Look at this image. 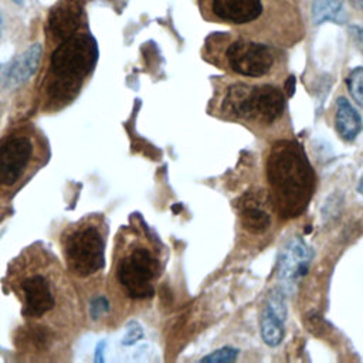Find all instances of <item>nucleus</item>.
Returning <instances> with one entry per match:
<instances>
[{"label": "nucleus", "mask_w": 363, "mask_h": 363, "mask_svg": "<svg viewBox=\"0 0 363 363\" xmlns=\"http://www.w3.org/2000/svg\"><path fill=\"white\" fill-rule=\"evenodd\" d=\"M271 206L284 220L301 216L315 191V172L303 147L291 139L272 143L267 156Z\"/></svg>", "instance_id": "f257e3e1"}, {"label": "nucleus", "mask_w": 363, "mask_h": 363, "mask_svg": "<svg viewBox=\"0 0 363 363\" xmlns=\"http://www.w3.org/2000/svg\"><path fill=\"white\" fill-rule=\"evenodd\" d=\"M98 60L96 41L91 34L75 33L62 40L50 60L47 92L52 102H68L79 91Z\"/></svg>", "instance_id": "f03ea898"}, {"label": "nucleus", "mask_w": 363, "mask_h": 363, "mask_svg": "<svg viewBox=\"0 0 363 363\" xmlns=\"http://www.w3.org/2000/svg\"><path fill=\"white\" fill-rule=\"evenodd\" d=\"M221 109L233 119L269 126L284 115L285 92L271 84H234L225 91Z\"/></svg>", "instance_id": "7ed1b4c3"}, {"label": "nucleus", "mask_w": 363, "mask_h": 363, "mask_svg": "<svg viewBox=\"0 0 363 363\" xmlns=\"http://www.w3.org/2000/svg\"><path fill=\"white\" fill-rule=\"evenodd\" d=\"M62 248L69 271L78 277L96 274L105 264V238L94 223H82L71 228L64 235Z\"/></svg>", "instance_id": "20e7f679"}, {"label": "nucleus", "mask_w": 363, "mask_h": 363, "mask_svg": "<svg viewBox=\"0 0 363 363\" xmlns=\"http://www.w3.org/2000/svg\"><path fill=\"white\" fill-rule=\"evenodd\" d=\"M160 271L156 252L147 245H133L116 267L118 281L132 299H146L155 294L153 282Z\"/></svg>", "instance_id": "39448f33"}, {"label": "nucleus", "mask_w": 363, "mask_h": 363, "mask_svg": "<svg viewBox=\"0 0 363 363\" xmlns=\"http://www.w3.org/2000/svg\"><path fill=\"white\" fill-rule=\"evenodd\" d=\"M224 61L234 74L248 78L269 75L279 61V52L264 43L237 38L227 44Z\"/></svg>", "instance_id": "423d86ee"}, {"label": "nucleus", "mask_w": 363, "mask_h": 363, "mask_svg": "<svg viewBox=\"0 0 363 363\" xmlns=\"http://www.w3.org/2000/svg\"><path fill=\"white\" fill-rule=\"evenodd\" d=\"M34 157V145L30 136L10 135L0 145V187L10 189L21 180Z\"/></svg>", "instance_id": "0eeeda50"}, {"label": "nucleus", "mask_w": 363, "mask_h": 363, "mask_svg": "<svg viewBox=\"0 0 363 363\" xmlns=\"http://www.w3.org/2000/svg\"><path fill=\"white\" fill-rule=\"evenodd\" d=\"M204 10L216 21L250 26L262 18L265 3L264 0H204Z\"/></svg>", "instance_id": "6e6552de"}, {"label": "nucleus", "mask_w": 363, "mask_h": 363, "mask_svg": "<svg viewBox=\"0 0 363 363\" xmlns=\"http://www.w3.org/2000/svg\"><path fill=\"white\" fill-rule=\"evenodd\" d=\"M20 296L23 301V315L27 318H41L55 306V292L50 279L40 272H33L21 278Z\"/></svg>", "instance_id": "1a4fd4ad"}, {"label": "nucleus", "mask_w": 363, "mask_h": 363, "mask_svg": "<svg viewBox=\"0 0 363 363\" xmlns=\"http://www.w3.org/2000/svg\"><path fill=\"white\" fill-rule=\"evenodd\" d=\"M312 255V250L299 237L289 240L278 257V278L285 282H292L303 277L309 268Z\"/></svg>", "instance_id": "9d476101"}, {"label": "nucleus", "mask_w": 363, "mask_h": 363, "mask_svg": "<svg viewBox=\"0 0 363 363\" xmlns=\"http://www.w3.org/2000/svg\"><path fill=\"white\" fill-rule=\"evenodd\" d=\"M43 45L40 43L33 44L18 57H16L10 64L0 69V82L6 88H16L30 79L41 61Z\"/></svg>", "instance_id": "9b49d317"}, {"label": "nucleus", "mask_w": 363, "mask_h": 363, "mask_svg": "<svg viewBox=\"0 0 363 363\" xmlns=\"http://www.w3.org/2000/svg\"><path fill=\"white\" fill-rule=\"evenodd\" d=\"M238 211L242 227L252 234L264 233L271 225V216L267 211V199L262 193H245L238 200Z\"/></svg>", "instance_id": "f8f14e48"}, {"label": "nucleus", "mask_w": 363, "mask_h": 363, "mask_svg": "<svg viewBox=\"0 0 363 363\" xmlns=\"http://www.w3.org/2000/svg\"><path fill=\"white\" fill-rule=\"evenodd\" d=\"M81 7L77 0H61L50 13V30L58 40H65L75 34L79 27Z\"/></svg>", "instance_id": "ddd939ff"}, {"label": "nucleus", "mask_w": 363, "mask_h": 363, "mask_svg": "<svg viewBox=\"0 0 363 363\" xmlns=\"http://www.w3.org/2000/svg\"><path fill=\"white\" fill-rule=\"evenodd\" d=\"M335 125L337 133L345 140H353L362 132V118L345 96H340L336 101Z\"/></svg>", "instance_id": "4468645a"}, {"label": "nucleus", "mask_w": 363, "mask_h": 363, "mask_svg": "<svg viewBox=\"0 0 363 363\" xmlns=\"http://www.w3.org/2000/svg\"><path fill=\"white\" fill-rule=\"evenodd\" d=\"M284 318L277 315L268 305H265L261 318V336L265 345L275 347L284 339Z\"/></svg>", "instance_id": "2eb2a0df"}, {"label": "nucleus", "mask_w": 363, "mask_h": 363, "mask_svg": "<svg viewBox=\"0 0 363 363\" xmlns=\"http://www.w3.org/2000/svg\"><path fill=\"white\" fill-rule=\"evenodd\" d=\"M343 0H312V21L322 24L325 21H336L342 13Z\"/></svg>", "instance_id": "dca6fc26"}, {"label": "nucleus", "mask_w": 363, "mask_h": 363, "mask_svg": "<svg viewBox=\"0 0 363 363\" xmlns=\"http://www.w3.org/2000/svg\"><path fill=\"white\" fill-rule=\"evenodd\" d=\"M18 340L24 347H31V349L40 352V350L47 349V346L50 345L51 336L47 329L33 326V328H28V330L23 332Z\"/></svg>", "instance_id": "f3484780"}, {"label": "nucleus", "mask_w": 363, "mask_h": 363, "mask_svg": "<svg viewBox=\"0 0 363 363\" xmlns=\"http://www.w3.org/2000/svg\"><path fill=\"white\" fill-rule=\"evenodd\" d=\"M346 85L353 101L363 108V67H356L346 78Z\"/></svg>", "instance_id": "a211bd4d"}, {"label": "nucleus", "mask_w": 363, "mask_h": 363, "mask_svg": "<svg viewBox=\"0 0 363 363\" xmlns=\"http://www.w3.org/2000/svg\"><path fill=\"white\" fill-rule=\"evenodd\" d=\"M237 354H238L237 349L225 346V347L217 349V350L211 352L210 354L204 356L201 359V362L203 363H230L237 359Z\"/></svg>", "instance_id": "6ab92c4d"}, {"label": "nucleus", "mask_w": 363, "mask_h": 363, "mask_svg": "<svg viewBox=\"0 0 363 363\" xmlns=\"http://www.w3.org/2000/svg\"><path fill=\"white\" fill-rule=\"evenodd\" d=\"M108 311V301L104 296H98L91 302V315L94 319L99 318L102 313Z\"/></svg>", "instance_id": "aec40b11"}, {"label": "nucleus", "mask_w": 363, "mask_h": 363, "mask_svg": "<svg viewBox=\"0 0 363 363\" xmlns=\"http://www.w3.org/2000/svg\"><path fill=\"white\" fill-rule=\"evenodd\" d=\"M143 336V332L140 329V326L138 323H130L129 329L126 330V335L123 337V345H132L135 343L138 339H140Z\"/></svg>", "instance_id": "412c9836"}, {"label": "nucleus", "mask_w": 363, "mask_h": 363, "mask_svg": "<svg viewBox=\"0 0 363 363\" xmlns=\"http://www.w3.org/2000/svg\"><path fill=\"white\" fill-rule=\"evenodd\" d=\"M284 92H285V95L286 96H292L294 95V92H295V77L294 75H291L288 79H286V82H285V85H284Z\"/></svg>", "instance_id": "4be33fe9"}, {"label": "nucleus", "mask_w": 363, "mask_h": 363, "mask_svg": "<svg viewBox=\"0 0 363 363\" xmlns=\"http://www.w3.org/2000/svg\"><path fill=\"white\" fill-rule=\"evenodd\" d=\"M357 37H359V43H360L362 50H363V28H359V30H357Z\"/></svg>", "instance_id": "5701e85b"}, {"label": "nucleus", "mask_w": 363, "mask_h": 363, "mask_svg": "<svg viewBox=\"0 0 363 363\" xmlns=\"http://www.w3.org/2000/svg\"><path fill=\"white\" fill-rule=\"evenodd\" d=\"M354 1V4L360 9V10H363V0H353Z\"/></svg>", "instance_id": "b1692460"}, {"label": "nucleus", "mask_w": 363, "mask_h": 363, "mask_svg": "<svg viewBox=\"0 0 363 363\" xmlns=\"http://www.w3.org/2000/svg\"><path fill=\"white\" fill-rule=\"evenodd\" d=\"M357 190H359V193L363 194V177H362V180H360V183H359V186H357Z\"/></svg>", "instance_id": "393cba45"}, {"label": "nucleus", "mask_w": 363, "mask_h": 363, "mask_svg": "<svg viewBox=\"0 0 363 363\" xmlns=\"http://www.w3.org/2000/svg\"><path fill=\"white\" fill-rule=\"evenodd\" d=\"M1 28H3V18H1V14H0V34H1Z\"/></svg>", "instance_id": "a878e982"}, {"label": "nucleus", "mask_w": 363, "mask_h": 363, "mask_svg": "<svg viewBox=\"0 0 363 363\" xmlns=\"http://www.w3.org/2000/svg\"><path fill=\"white\" fill-rule=\"evenodd\" d=\"M14 3H18V4H21L23 3V0H13Z\"/></svg>", "instance_id": "bb28decb"}]
</instances>
